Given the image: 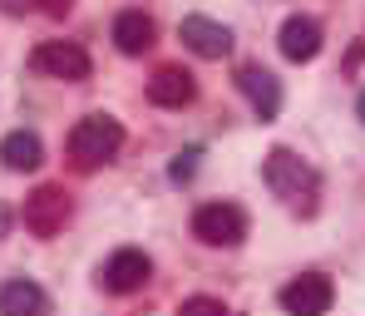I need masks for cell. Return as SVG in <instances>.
Here are the masks:
<instances>
[{
  "instance_id": "6da1fadb",
  "label": "cell",
  "mask_w": 365,
  "mask_h": 316,
  "mask_svg": "<svg viewBox=\"0 0 365 316\" xmlns=\"http://www.w3.org/2000/svg\"><path fill=\"white\" fill-rule=\"evenodd\" d=\"M262 178H267V188L277 193L292 213H302V218H311L321 208V173L306 158H297L292 148H272L267 163H262Z\"/></svg>"
},
{
  "instance_id": "7a4b0ae2",
  "label": "cell",
  "mask_w": 365,
  "mask_h": 316,
  "mask_svg": "<svg viewBox=\"0 0 365 316\" xmlns=\"http://www.w3.org/2000/svg\"><path fill=\"white\" fill-rule=\"evenodd\" d=\"M119 148H123V128H119V119H109V114H89V119H79V124L69 128V158H74L79 168H99V163H109Z\"/></svg>"
},
{
  "instance_id": "3957f363",
  "label": "cell",
  "mask_w": 365,
  "mask_h": 316,
  "mask_svg": "<svg viewBox=\"0 0 365 316\" xmlns=\"http://www.w3.org/2000/svg\"><path fill=\"white\" fill-rule=\"evenodd\" d=\"M192 238L207 248H237L247 238V213L237 203H202L192 213Z\"/></svg>"
},
{
  "instance_id": "277c9868",
  "label": "cell",
  "mask_w": 365,
  "mask_h": 316,
  "mask_svg": "<svg viewBox=\"0 0 365 316\" xmlns=\"http://www.w3.org/2000/svg\"><path fill=\"white\" fill-rule=\"evenodd\" d=\"M64 223H69V193L64 188L45 183L25 198V228L35 238H55V233H64Z\"/></svg>"
},
{
  "instance_id": "5b68a950",
  "label": "cell",
  "mask_w": 365,
  "mask_h": 316,
  "mask_svg": "<svg viewBox=\"0 0 365 316\" xmlns=\"http://www.w3.org/2000/svg\"><path fill=\"white\" fill-rule=\"evenodd\" d=\"M30 64L40 69V74H55V79H64V84H79V79H89V55L74 45V40H45L35 55H30Z\"/></svg>"
},
{
  "instance_id": "8992f818",
  "label": "cell",
  "mask_w": 365,
  "mask_h": 316,
  "mask_svg": "<svg viewBox=\"0 0 365 316\" xmlns=\"http://www.w3.org/2000/svg\"><path fill=\"white\" fill-rule=\"evenodd\" d=\"M287 312L297 316H316V312H331V302H336V287H331V277H321V272H306L297 282H287L282 287V297H277Z\"/></svg>"
},
{
  "instance_id": "52a82bcc",
  "label": "cell",
  "mask_w": 365,
  "mask_h": 316,
  "mask_svg": "<svg viewBox=\"0 0 365 316\" xmlns=\"http://www.w3.org/2000/svg\"><path fill=\"white\" fill-rule=\"evenodd\" d=\"M178 35H182V45H187L192 55H202V60H222V55H232V30L217 25V20H207V15H182Z\"/></svg>"
},
{
  "instance_id": "ba28073f",
  "label": "cell",
  "mask_w": 365,
  "mask_h": 316,
  "mask_svg": "<svg viewBox=\"0 0 365 316\" xmlns=\"http://www.w3.org/2000/svg\"><path fill=\"white\" fill-rule=\"evenodd\" d=\"M153 277V262H148V253H138V248H119V253L104 262V272H99V282L109 287V292H138L143 282Z\"/></svg>"
},
{
  "instance_id": "9c48e42d",
  "label": "cell",
  "mask_w": 365,
  "mask_h": 316,
  "mask_svg": "<svg viewBox=\"0 0 365 316\" xmlns=\"http://www.w3.org/2000/svg\"><path fill=\"white\" fill-rule=\"evenodd\" d=\"M237 89L247 94V104L257 109V119H262V124H272V119L282 114V84H277V74H272V69H257V64L237 69Z\"/></svg>"
},
{
  "instance_id": "30bf717a",
  "label": "cell",
  "mask_w": 365,
  "mask_h": 316,
  "mask_svg": "<svg viewBox=\"0 0 365 316\" xmlns=\"http://www.w3.org/2000/svg\"><path fill=\"white\" fill-rule=\"evenodd\" d=\"M192 94H197V84H192V74L178 69V64H163V69L148 79V99H153L158 109H182V104H192Z\"/></svg>"
},
{
  "instance_id": "8fae6325",
  "label": "cell",
  "mask_w": 365,
  "mask_h": 316,
  "mask_svg": "<svg viewBox=\"0 0 365 316\" xmlns=\"http://www.w3.org/2000/svg\"><path fill=\"white\" fill-rule=\"evenodd\" d=\"M282 55L292 64H306V60H316L321 55V25L311 20V15H292L287 25H282Z\"/></svg>"
},
{
  "instance_id": "7c38bea8",
  "label": "cell",
  "mask_w": 365,
  "mask_h": 316,
  "mask_svg": "<svg viewBox=\"0 0 365 316\" xmlns=\"http://www.w3.org/2000/svg\"><path fill=\"white\" fill-rule=\"evenodd\" d=\"M0 163H5L10 173H30V168H40V163H45V143H40V133H30V128L5 133V138H0Z\"/></svg>"
},
{
  "instance_id": "4fadbf2b",
  "label": "cell",
  "mask_w": 365,
  "mask_h": 316,
  "mask_svg": "<svg viewBox=\"0 0 365 316\" xmlns=\"http://www.w3.org/2000/svg\"><path fill=\"white\" fill-rule=\"evenodd\" d=\"M153 40H158V25L143 10H123L114 20V45L123 55H143V50H153Z\"/></svg>"
},
{
  "instance_id": "5bb4252c",
  "label": "cell",
  "mask_w": 365,
  "mask_h": 316,
  "mask_svg": "<svg viewBox=\"0 0 365 316\" xmlns=\"http://www.w3.org/2000/svg\"><path fill=\"white\" fill-rule=\"evenodd\" d=\"M0 312L5 316L45 312V292H40L35 282H5V287H0Z\"/></svg>"
},
{
  "instance_id": "9a60e30c",
  "label": "cell",
  "mask_w": 365,
  "mask_h": 316,
  "mask_svg": "<svg viewBox=\"0 0 365 316\" xmlns=\"http://www.w3.org/2000/svg\"><path fill=\"white\" fill-rule=\"evenodd\" d=\"M197 158H202V148H182L178 158H173V168H168V178H173V183H187V178L197 173Z\"/></svg>"
},
{
  "instance_id": "2e32d148",
  "label": "cell",
  "mask_w": 365,
  "mask_h": 316,
  "mask_svg": "<svg viewBox=\"0 0 365 316\" xmlns=\"http://www.w3.org/2000/svg\"><path fill=\"white\" fill-rule=\"evenodd\" d=\"M187 312H222V297H187Z\"/></svg>"
},
{
  "instance_id": "e0dca14e",
  "label": "cell",
  "mask_w": 365,
  "mask_h": 316,
  "mask_svg": "<svg viewBox=\"0 0 365 316\" xmlns=\"http://www.w3.org/2000/svg\"><path fill=\"white\" fill-rule=\"evenodd\" d=\"M35 5H40V10H45V15H55V20H60V15H69V10H74V0H35Z\"/></svg>"
},
{
  "instance_id": "ac0fdd59",
  "label": "cell",
  "mask_w": 365,
  "mask_h": 316,
  "mask_svg": "<svg viewBox=\"0 0 365 316\" xmlns=\"http://www.w3.org/2000/svg\"><path fill=\"white\" fill-rule=\"evenodd\" d=\"M5 233H10V208L0 203V238H5Z\"/></svg>"
},
{
  "instance_id": "d6986e66",
  "label": "cell",
  "mask_w": 365,
  "mask_h": 316,
  "mask_svg": "<svg viewBox=\"0 0 365 316\" xmlns=\"http://www.w3.org/2000/svg\"><path fill=\"white\" fill-rule=\"evenodd\" d=\"M356 119L365 124V89H361V99H356Z\"/></svg>"
}]
</instances>
